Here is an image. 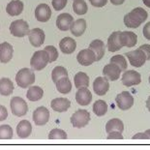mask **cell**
<instances>
[{
    "label": "cell",
    "instance_id": "cell-1",
    "mask_svg": "<svg viewBox=\"0 0 150 150\" xmlns=\"http://www.w3.org/2000/svg\"><path fill=\"white\" fill-rule=\"evenodd\" d=\"M147 12L144 9L138 7L131 11L124 17V23L129 28H138L147 18Z\"/></svg>",
    "mask_w": 150,
    "mask_h": 150
},
{
    "label": "cell",
    "instance_id": "cell-2",
    "mask_svg": "<svg viewBox=\"0 0 150 150\" xmlns=\"http://www.w3.org/2000/svg\"><path fill=\"white\" fill-rule=\"evenodd\" d=\"M17 84L21 88H27L35 82V74L33 70L28 68H22L16 76Z\"/></svg>",
    "mask_w": 150,
    "mask_h": 150
},
{
    "label": "cell",
    "instance_id": "cell-3",
    "mask_svg": "<svg viewBox=\"0 0 150 150\" xmlns=\"http://www.w3.org/2000/svg\"><path fill=\"white\" fill-rule=\"evenodd\" d=\"M49 62V54L46 50H38L34 52L30 59V65L35 71H41L46 68Z\"/></svg>",
    "mask_w": 150,
    "mask_h": 150
},
{
    "label": "cell",
    "instance_id": "cell-4",
    "mask_svg": "<svg viewBox=\"0 0 150 150\" xmlns=\"http://www.w3.org/2000/svg\"><path fill=\"white\" fill-rule=\"evenodd\" d=\"M70 121L73 127L81 129L87 125L90 121V113L86 110H79L71 116Z\"/></svg>",
    "mask_w": 150,
    "mask_h": 150
},
{
    "label": "cell",
    "instance_id": "cell-5",
    "mask_svg": "<svg viewBox=\"0 0 150 150\" xmlns=\"http://www.w3.org/2000/svg\"><path fill=\"white\" fill-rule=\"evenodd\" d=\"M10 107L15 116H24L28 111L27 103L21 97H13L10 101Z\"/></svg>",
    "mask_w": 150,
    "mask_h": 150
},
{
    "label": "cell",
    "instance_id": "cell-6",
    "mask_svg": "<svg viewBox=\"0 0 150 150\" xmlns=\"http://www.w3.org/2000/svg\"><path fill=\"white\" fill-rule=\"evenodd\" d=\"M29 25L23 20H17L13 21L10 25V32L13 36L22 38L25 37L29 33Z\"/></svg>",
    "mask_w": 150,
    "mask_h": 150
},
{
    "label": "cell",
    "instance_id": "cell-7",
    "mask_svg": "<svg viewBox=\"0 0 150 150\" xmlns=\"http://www.w3.org/2000/svg\"><path fill=\"white\" fill-rule=\"evenodd\" d=\"M125 55L127 56V58L129 59L130 64L134 67H137V68H139V67H142V65H144V63L146 61L145 53L139 49L133 50V52H127L125 53Z\"/></svg>",
    "mask_w": 150,
    "mask_h": 150
},
{
    "label": "cell",
    "instance_id": "cell-8",
    "mask_svg": "<svg viewBox=\"0 0 150 150\" xmlns=\"http://www.w3.org/2000/svg\"><path fill=\"white\" fill-rule=\"evenodd\" d=\"M117 107L121 110H128L134 106V98L128 91H123L115 98Z\"/></svg>",
    "mask_w": 150,
    "mask_h": 150
},
{
    "label": "cell",
    "instance_id": "cell-9",
    "mask_svg": "<svg viewBox=\"0 0 150 150\" xmlns=\"http://www.w3.org/2000/svg\"><path fill=\"white\" fill-rule=\"evenodd\" d=\"M32 117L37 126H44L50 120V111L46 107H39L34 110Z\"/></svg>",
    "mask_w": 150,
    "mask_h": 150
},
{
    "label": "cell",
    "instance_id": "cell-10",
    "mask_svg": "<svg viewBox=\"0 0 150 150\" xmlns=\"http://www.w3.org/2000/svg\"><path fill=\"white\" fill-rule=\"evenodd\" d=\"M122 83L123 85L127 86V87H131L133 85H138L142 82V76L137 71H134V70H129V71H126L122 76Z\"/></svg>",
    "mask_w": 150,
    "mask_h": 150
},
{
    "label": "cell",
    "instance_id": "cell-11",
    "mask_svg": "<svg viewBox=\"0 0 150 150\" xmlns=\"http://www.w3.org/2000/svg\"><path fill=\"white\" fill-rule=\"evenodd\" d=\"M76 60L82 66H90L96 61V56H95V53L88 47L79 52L76 55Z\"/></svg>",
    "mask_w": 150,
    "mask_h": 150
},
{
    "label": "cell",
    "instance_id": "cell-12",
    "mask_svg": "<svg viewBox=\"0 0 150 150\" xmlns=\"http://www.w3.org/2000/svg\"><path fill=\"white\" fill-rule=\"evenodd\" d=\"M50 17H52V9L47 4H39L36 7L35 10V18L36 20L40 22H47L50 21Z\"/></svg>",
    "mask_w": 150,
    "mask_h": 150
},
{
    "label": "cell",
    "instance_id": "cell-13",
    "mask_svg": "<svg viewBox=\"0 0 150 150\" xmlns=\"http://www.w3.org/2000/svg\"><path fill=\"white\" fill-rule=\"evenodd\" d=\"M110 89V82L106 76H98L93 82V90L99 96H104Z\"/></svg>",
    "mask_w": 150,
    "mask_h": 150
},
{
    "label": "cell",
    "instance_id": "cell-14",
    "mask_svg": "<svg viewBox=\"0 0 150 150\" xmlns=\"http://www.w3.org/2000/svg\"><path fill=\"white\" fill-rule=\"evenodd\" d=\"M119 42L120 45L123 47H135L138 43V36L136 33L131 32V31H123L119 32Z\"/></svg>",
    "mask_w": 150,
    "mask_h": 150
},
{
    "label": "cell",
    "instance_id": "cell-15",
    "mask_svg": "<svg viewBox=\"0 0 150 150\" xmlns=\"http://www.w3.org/2000/svg\"><path fill=\"white\" fill-rule=\"evenodd\" d=\"M28 39L33 47H39L44 44L46 36H45V32L41 28H34L28 33Z\"/></svg>",
    "mask_w": 150,
    "mask_h": 150
},
{
    "label": "cell",
    "instance_id": "cell-16",
    "mask_svg": "<svg viewBox=\"0 0 150 150\" xmlns=\"http://www.w3.org/2000/svg\"><path fill=\"white\" fill-rule=\"evenodd\" d=\"M121 72L122 71H121V69L119 67H118L116 64L111 63V62L110 64H107L103 69L104 76H106L108 81H117V79H119Z\"/></svg>",
    "mask_w": 150,
    "mask_h": 150
},
{
    "label": "cell",
    "instance_id": "cell-17",
    "mask_svg": "<svg viewBox=\"0 0 150 150\" xmlns=\"http://www.w3.org/2000/svg\"><path fill=\"white\" fill-rule=\"evenodd\" d=\"M92 100V94L87 87H81L76 93V101L81 106H88Z\"/></svg>",
    "mask_w": 150,
    "mask_h": 150
},
{
    "label": "cell",
    "instance_id": "cell-18",
    "mask_svg": "<svg viewBox=\"0 0 150 150\" xmlns=\"http://www.w3.org/2000/svg\"><path fill=\"white\" fill-rule=\"evenodd\" d=\"M73 21H74L73 16L67 13H63L56 18V26L60 31H68Z\"/></svg>",
    "mask_w": 150,
    "mask_h": 150
},
{
    "label": "cell",
    "instance_id": "cell-19",
    "mask_svg": "<svg viewBox=\"0 0 150 150\" xmlns=\"http://www.w3.org/2000/svg\"><path fill=\"white\" fill-rule=\"evenodd\" d=\"M14 54V49L12 45L8 42H4L0 45V62L8 63L11 61Z\"/></svg>",
    "mask_w": 150,
    "mask_h": 150
},
{
    "label": "cell",
    "instance_id": "cell-20",
    "mask_svg": "<svg viewBox=\"0 0 150 150\" xmlns=\"http://www.w3.org/2000/svg\"><path fill=\"white\" fill-rule=\"evenodd\" d=\"M71 102L67 98H55L50 103L52 108L56 112H64L69 110Z\"/></svg>",
    "mask_w": 150,
    "mask_h": 150
},
{
    "label": "cell",
    "instance_id": "cell-21",
    "mask_svg": "<svg viewBox=\"0 0 150 150\" xmlns=\"http://www.w3.org/2000/svg\"><path fill=\"white\" fill-rule=\"evenodd\" d=\"M59 49L64 54H71L76 49V43L71 37H65L60 41Z\"/></svg>",
    "mask_w": 150,
    "mask_h": 150
},
{
    "label": "cell",
    "instance_id": "cell-22",
    "mask_svg": "<svg viewBox=\"0 0 150 150\" xmlns=\"http://www.w3.org/2000/svg\"><path fill=\"white\" fill-rule=\"evenodd\" d=\"M89 49L95 53L96 61H99V60H101L104 57L106 47H105V44L102 40L96 39V40L92 41L90 45H89Z\"/></svg>",
    "mask_w": 150,
    "mask_h": 150
},
{
    "label": "cell",
    "instance_id": "cell-23",
    "mask_svg": "<svg viewBox=\"0 0 150 150\" xmlns=\"http://www.w3.org/2000/svg\"><path fill=\"white\" fill-rule=\"evenodd\" d=\"M32 132V126L28 120H21L17 126L18 137L21 139H27Z\"/></svg>",
    "mask_w": 150,
    "mask_h": 150
},
{
    "label": "cell",
    "instance_id": "cell-24",
    "mask_svg": "<svg viewBox=\"0 0 150 150\" xmlns=\"http://www.w3.org/2000/svg\"><path fill=\"white\" fill-rule=\"evenodd\" d=\"M23 3L21 0H13V1L9 2L7 7H6V12L8 15L12 16V17H16V16H20L22 11H23Z\"/></svg>",
    "mask_w": 150,
    "mask_h": 150
},
{
    "label": "cell",
    "instance_id": "cell-25",
    "mask_svg": "<svg viewBox=\"0 0 150 150\" xmlns=\"http://www.w3.org/2000/svg\"><path fill=\"white\" fill-rule=\"evenodd\" d=\"M85 29H86V21L83 18H79V20L73 21L71 26H70L71 33L76 37L81 36L85 32Z\"/></svg>",
    "mask_w": 150,
    "mask_h": 150
},
{
    "label": "cell",
    "instance_id": "cell-26",
    "mask_svg": "<svg viewBox=\"0 0 150 150\" xmlns=\"http://www.w3.org/2000/svg\"><path fill=\"white\" fill-rule=\"evenodd\" d=\"M119 32L120 31H115V32L111 33V35L108 39V50L110 52H115L119 50L122 46L119 42Z\"/></svg>",
    "mask_w": 150,
    "mask_h": 150
},
{
    "label": "cell",
    "instance_id": "cell-27",
    "mask_svg": "<svg viewBox=\"0 0 150 150\" xmlns=\"http://www.w3.org/2000/svg\"><path fill=\"white\" fill-rule=\"evenodd\" d=\"M43 96H44V90L40 86H36V85L29 86L26 93V97L29 101L31 102L40 101L43 98Z\"/></svg>",
    "mask_w": 150,
    "mask_h": 150
},
{
    "label": "cell",
    "instance_id": "cell-28",
    "mask_svg": "<svg viewBox=\"0 0 150 150\" xmlns=\"http://www.w3.org/2000/svg\"><path fill=\"white\" fill-rule=\"evenodd\" d=\"M56 89L61 94H68L72 90V83L68 76H64L55 82Z\"/></svg>",
    "mask_w": 150,
    "mask_h": 150
},
{
    "label": "cell",
    "instance_id": "cell-29",
    "mask_svg": "<svg viewBox=\"0 0 150 150\" xmlns=\"http://www.w3.org/2000/svg\"><path fill=\"white\" fill-rule=\"evenodd\" d=\"M115 131L120 133L124 131V124L119 118H112V119L108 120L106 124V132L108 134L110 132H115Z\"/></svg>",
    "mask_w": 150,
    "mask_h": 150
},
{
    "label": "cell",
    "instance_id": "cell-30",
    "mask_svg": "<svg viewBox=\"0 0 150 150\" xmlns=\"http://www.w3.org/2000/svg\"><path fill=\"white\" fill-rule=\"evenodd\" d=\"M14 91V83L10 79L2 78L0 79V95L9 96Z\"/></svg>",
    "mask_w": 150,
    "mask_h": 150
},
{
    "label": "cell",
    "instance_id": "cell-31",
    "mask_svg": "<svg viewBox=\"0 0 150 150\" xmlns=\"http://www.w3.org/2000/svg\"><path fill=\"white\" fill-rule=\"evenodd\" d=\"M74 81L75 86L78 89L81 87H88L89 85V78L87 74H85L84 72L76 73L74 76Z\"/></svg>",
    "mask_w": 150,
    "mask_h": 150
},
{
    "label": "cell",
    "instance_id": "cell-32",
    "mask_svg": "<svg viewBox=\"0 0 150 150\" xmlns=\"http://www.w3.org/2000/svg\"><path fill=\"white\" fill-rule=\"evenodd\" d=\"M73 10H74L75 14L78 16H83L87 13L88 7L84 0H74V2H73Z\"/></svg>",
    "mask_w": 150,
    "mask_h": 150
},
{
    "label": "cell",
    "instance_id": "cell-33",
    "mask_svg": "<svg viewBox=\"0 0 150 150\" xmlns=\"http://www.w3.org/2000/svg\"><path fill=\"white\" fill-rule=\"evenodd\" d=\"M108 111V105L104 100H98L93 105V112L97 116H104Z\"/></svg>",
    "mask_w": 150,
    "mask_h": 150
},
{
    "label": "cell",
    "instance_id": "cell-34",
    "mask_svg": "<svg viewBox=\"0 0 150 150\" xmlns=\"http://www.w3.org/2000/svg\"><path fill=\"white\" fill-rule=\"evenodd\" d=\"M64 76H68V72L67 70L62 66H56L55 68L52 70V81L55 83V82L60 79L61 78H64Z\"/></svg>",
    "mask_w": 150,
    "mask_h": 150
},
{
    "label": "cell",
    "instance_id": "cell-35",
    "mask_svg": "<svg viewBox=\"0 0 150 150\" xmlns=\"http://www.w3.org/2000/svg\"><path fill=\"white\" fill-rule=\"evenodd\" d=\"M14 136L13 128L10 125H1L0 126V140L11 139Z\"/></svg>",
    "mask_w": 150,
    "mask_h": 150
},
{
    "label": "cell",
    "instance_id": "cell-36",
    "mask_svg": "<svg viewBox=\"0 0 150 150\" xmlns=\"http://www.w3.org/2000/svg\"><path fill=\"white\" fill-rule=\"evenodd\" d=\"M68 138L67 134L65 131H63L61 129H52L49 134V139H61V140H65Z\"/></svg>",
    "mask_w": 150,
    "mask_h": 150
},
{
    "label": "cell",
    "instance_id": "cell-37",
    "mask_svg": "<svg viewBox=\"0 0 150 150\" xmlns=\"http://www.w3.org/2000/svg\"><path fill=\"white\" fill-rule=\"evenodd\" d=\"M110 62L111 63H114V64H116L119 68L121 69V71H125L127 70V61L125 59V57L123 55H114L110 58Z\"/></svg>",
    "mask_w": 150,
    "mask_h": 150
},
{
    "label": "cell",
    "instance_id": "cell-38",
    "mask_svg": "<svg viewBox=\"0 0 150 150\" xmlns=\"http://www.w3.org/2000/svg\"><path fill=\"white\" fill-rule=\"evenodd\" d=\"M49 54V62L52 63L56 61L57 58H58V52H57L56 47L53 46H47L44 49Z\"/></svg>",
    "mask_w": 150,
    "mask_h": 150
},
{
    "label": "cell",
    "instance_id": "cell-39",
    "mask_svg": "<svg viewBox=\"0 0 150 150\" xmlns=\"http://www.w3.org/2000/svg\"><path fill=\"white\" fill-rule=\"evenodd\" d=\"M67 2L68 0H52V4L55 11H61L66 7Z\"/></svg>",
    "mask_w": 150,
    "mask_h": 150
},
{
    "label": "cell",
    "instance_id": "cell-40",
    "mask_svg": "<svg viewBox=\"0 0 150 150\" xmlns=\"http://www.w3.org/2000/svg\"><path fill=\"white\" fill-rule=\"evenodd\" d=\"M90 4L94 7H97V8H101V7H104L105 5L108 3V0H89Z\"/></svg>",
    "mask_w": 150,
    "mask_h": 150
},
{
    "label": "cell",
    "instance_id": "cell-41",
    "mask_svg": "<svg viewBox=\"0 0 150 150\" xmlns=\"http://www.w3.org/2000/svg\"><path fill=\"white\" fill-rule=\"evenodd\" d=\"M108 139H123V136H122V133L120 132H110L108 133Z\"/></svg>",
    "mask_w": 150,
    "mask_h": 150
},
{
    "label": "cell",
    "instance_id": "cell-42",
    "mask_svg": "<svg viewBox=\"0 0 150 150\" xmlns=\"http://www.w3.org/2000/svg\"><path fill=\"white\" fill-rule=\"evenodd\" d=\"M139 49L142 50V52L145 53L146 60H150V45H148V44L142 45V46H140Z\"/></svg>",
    "mask_w": 150,
    "mask_h": 150
},
{
    "label": "cell",
    "instance_id": "cell-43",
    "mask_svg": "<svg viewBox=\"0 0 150 150\" xmlns=\"http://www.w3.org/2000/svg\"><path fill=\"white\" fill-rule=\"evenodd\" d=\"M8 117V110L4 106L0 105V121H4Z\"/></svg>",
    "mask_w": 150,
    "mask_h": 150
},
{
    "label": "cell",
    "instance_id": "cell-44",
    "mask_svg": "<svg viewBox=\"0 0 150 150\" xmlns=\"http://www.w3.org/2000/svg\"><path fill=\"white\" fill-rule=\"evenodd\" d=\"M143 36L145 37V39L150 41V21L147 22L143 27Z\"/></svg>",
    "mask_w": 150,
    "mask_h": 150
},
{
    "label": "cell",
    "instance_id": "cell-45",
    "mask_svg": "<svg viewBox=\"0 0 150 150\" xmlns=\"http://www.w3.org/2000/svg\"><path fill=\"white\" fill-rule=\"evenodd\" d=\"M132 139H149V137L145 133H139L134 136Z\"/></svg>",
    "mask_w": 150,
    "mask_h": 150
},
{
    "label": "cell",
    "instance_id": "cell-46",
    "mask_svg": "<svg viewBox=\"0 0 150 150\" xmlns=\"http://www.w3.org/2000/svg\"><path fill=\"white\" fill-rule=\"evenodd\" d=\"M124 1L125 0H110V2H111V4H113V5H121V4H123Z\"/></svg>",
    "mask_w": 150,
    "mask_h": 150
},
{
    "label": "cell",
    "instance_id": "cell-47",
    "mask_svg": "<svg viewBox=\"0 0 150 150\" xmlns=\"http://www.w3.org/2000/svg\"><path fill=\"white\" fill-rule=\"evenodd\" d=\"M143 1V4H144L146 7L150 8V0H142Z\"/></svg>",
    "mask_w": 150,
    "mask_h": 150
},
{
    "label": "cell",
    "instance_id": "cell-48",
    "mask_svg": "<svg viewBox=\"0 0 150 150\" xmlns=\"http://www.w3.org/2000/svg\"><path fill=\"white\" fill-rule=\"evenodd\" d=\"M146 108H147V110L150 111V96L148 97L147 101H146Z\"/></svg>",
    "mask_w": 150,
    "mask_h": 150
},
{
    "label": "cell",
    "instance_id": "cell-49",
    "mask_svg": "<svg viewBox=\"0 0 150 150\" xmlns=\"http://www.w3.org/2000/svg\"><path fill=\"white\" fill-rule=\"evenodd\" d=\"M145 134H147V136L149 137V139H150V129H148V130H146L145 132H144Z\"/></svg>",
    "mask_w": 150,
    "mask_h": 150
},
{
    "label": "cell",
    "instance_id": "cell-50",
    "mask_svg": "<svg viewBox=\"0 0 150 150\" xmlns=\"http://www.w3.org/2000/svg\"><path fill=\"white\" fill-rule=\"evenodd\" d=\"M149 83H150V76H149Z\"/></svg>",
    "mask_w": 150,
    "mask_h": 150
}]
</instances>
